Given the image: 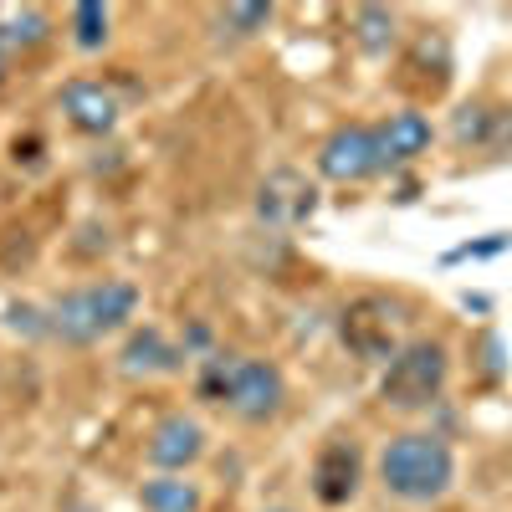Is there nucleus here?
I'll use <instances>...</instances> for the list:
<instances>
[{
  "label": "nucleus",
  "instance_id": "0eeeda50",
  "mask_svg": "<svg viewBox=\"0 0 512 512\" xmlns=\"http://www.w3.org/2000/svg\"><path fill=\"white\" fill-rule=\"evenodd\" d=\"M318 210V185L297 169H272V175L256 185V221L272 231H297L308 226Z\"/></svg>",
  "mask_w": 512,
  "mask_h": 512
},
{
  "label": "nucleus",
  "instance_id": "7ed1b4c3",
  "mask_svg": "<svg viewBox=\"0 0 512 512\" xmlns=\"http://www.w3.org/2000/svg\"><path fill=\"white\" fill-rule=\"evenodd\" d=\"M379 482L400 502H415V507L436 502L456 482V456L431 431H405V436H395L390 446L379 451Z\"/></svg>",
  "mask_w": 512,
  "mask_h": 512
},
{
  "label": "nucleus",
  "instance_id": "a211bd4d",
  "mask_svg": "<svg viewBox=\"0 0 512 512\" xmlns=\"http://www.w3.org/2000/svg\"><path fill=\"white\" fill-rule=\"evenodd\" d=\"M267 21H272V6H226V11H216V26L231 41H246L256 31H267Z\"/></svg>",
  "mask_w": 512,
  "mask_h": 512
},
{
  "label": "nucleus",
  "instance_id": "4468645a",
  "mask_svg": "<svg viewBox=\"0 0 512 512\" xmlns=\"http://www.w3.org/2000/svg\"><path fill=\"white\" fill-rule=\"evenodd\" d=\"M0 31H6L11 52H41L52 41V16L41 6H11V11H0Z\"/></svg>",
  "mask_w": 512,
  "mask_h": 512
},
{
  "label": "nucleus",
  "instance_id": "412c9836",
  "mask_svg": "<svg viewBox=\"0 0 512 512\" xmlns=\"http://www.w3.org/2000/svg\"><path fill=\"white\" fill-rule=\"evenodd\" d=\"M272 512H292V507H272Z\"/></svg>",
  "mask_w": 512,
  "mask_h": 512
},
{
  "label": "nucleus",
  "instance_id": "ddd939ff",
  "mask_svg": "<svg viewBox=\"0 0 512 512\" xmlns=\"http://www.w3.org/2000/svg\"><path fill=\"white\" fill-rule=\"evenodd\" d=\"M139 507L144 512H200L205 492L185 472H154L149 482H139Z\"/></svg>",
  "mask_w": 512,
  "mask_h": 512
},
{
  "label": "nucleus",
  "instance_id": "f03ea898",
  "mask_svg": "<svg viewBox=\"0 0 512 512\" xmlns=\"http://www.w3.org/2000/svg\"><path fill=\"white\" fill-rule=\"evenodd\" d=\"M139 313V287L123 277H103V282H82L67 287L62 297L47 303V338L67 349H93L108 333H123Z\"/></svg>",
  "mask_w": 512,
  "mask_h": 512
},
{
  "label": "nucleus",
  "instance_id": "423d86ee",
  "mask_svg": "<svg viewBox=\"0 0 512 512\" xmlns=\"http://www.w3.org/2000/svg\"><path fill=\"white\" fill-rule=\"evenodd\" d=\"M379 139L369 123H338L333 134L318 144V175L333 185H364L379 175Z\"/></svg>",
  "mask_w": 512,
  "mask_h": 512
},
{
  "label": "nucleus",
  "instance_id": "f8f14e48",
  "mask_svg": "<svg viewBox=\"0 0 512 512\" xmlns=\"http://www.w3.org/2000/svg\"><path fill=\"white\" fill-rule=\"evenodd\" d=\"M374 139H379V164L400 169V164H415L425 149H431L436 128H431V118H425L420 108H400V113H390L374 128Z\"/></svg>",
  "mask_w": 512,
  "mask_h": 512
},
{
  "label": "nucleus",
  "instance_id": "f257e3e1",
  "mask_svg": "<svg viewBox=\"0 0 512 512\" xmlns=\"http://www.w3.org/2000/svg\"><path fill=\"white\" fill-rule=\"evenodd\" d=\"M195 395L205 405H221L246 425H267L287 405V379L272 359H251V354H210L195 369Z\"/></svg>",
  "mask_w": 512,
  "mask_h": 512
},
{
  "label": "nucleus",
  "instance_id": "2eb2a0df",
  "mask_svg": "<svg viewBox=\"0 0 512 512\" xmlns=\"http://www.w3.org/2000/svg\"><path fill=\"white\" fill-rule=\"evenodd\" d=\"M349 31H354V41H359V52L384 57V52L395 47V36H400V21H395L390 6H354Z\"/></svg>",
  "mask_w": 512,
  "mask_h": 512
},
{
  "label": "nucleus",
  "instance_id": "dca6fc26",
  "mask_svg": "<svg viewBox=\"0 0 512 512\" xmlns=\"http://www.w3.org/2000/svg\"><path fill=\"white\" fill-rule=\"evenodd\" d=\"M67 31H72V47L77 52H103L108 36H113V11L103 0H77L67 11Z\"/></svg>",
  "mask_w": 512,
  "mask_h": 512
},
{
  "label": "nucleus",
  "instance_id": "20e7f679",
  "mask_svg": "<svg viewBox=\"0 0 512 512\" xmlns=\"http://www.w3.org/2000/svg\"><path fill=\"white\" fill-rule=\"evenodd\" d=\"M446 379H451L446 344H441V338H415V344H400V354L384 364L379 400L390 410H425V405L441 400Z\"/></svg>",
  "mask_w": 512,
  "mask_h": 512
},
{
  "label": "nucleus",
  "instance_id": "9d476101",
  "mask_svg": "<svg viewBox=\"0 0 512 512\" xmlns=\"http://www.w3.org/2000/svg\"><path fill=\"white\" fill-rule=\"evenodd\" d=\"M313 497L323 502V507H344V502H354V492H359V482H364V456H359V446L354 441H328L318 456H313Z\"/></svg>",
  "mask_w": 512,
  "mask_h": 512
},
{
  "label": "nucleus",
  "instance_id": "39448f33",
  "mask_svg": "<svg viewBox=\"0 0 512 512\" xmlns=\"http://www.w3.org/2000/svg\"><path fill=\"white\" fill-rule=\"evenodd\" d=\"M395 328H400V303H390V297H354V303L344 308V318H338V338L349 344L354 359L364 364H390L400 354L395 344Z\"/></svg>",
  "mask_w": 512,
  "mask_h": 512
},
{
  "label": "nucleus",
  "instance_id": "6e6552de",
  "mask_svg": "<svg viewBox=\"0 0 512 512\" xmlns=\"http://www.w3.org/2000/svg\"><path fill=\"white\" fill-rule=\"evenodd\" d=\"M57 108L67 113V123L77 128V134H88V139H108L113 128H118V118H123L118 93L108 88V82H98V77H72V82H62Z\"/></svg>",
  "mask_w": 512,
  "mask_h": 512
},
{
  "label": "nucleus",
  "instance_id": "aec40b11",
  "mask_svg": "<svg viewBox=\"0 0 512 512\" xmlns=\"http://www.w3.org/2000/svg\"><path fill=\"white\" fill-rule=\"evenodd\" d=\"M6 77H11V47H6V31H0V93H6Z\"/></svg>",
  "mask_w": 512,
  "mask_h": 512
},
{
  "label": "nucleus",
  "instance_id": "f3484780",
  "mask_svg": "<svg viewBox=\"0 0 512 512\" xmlns=\"http://www.w3.org/2000/svg\"><path fill=\"white\" fill-rule=\"evenodd\" d=\"M492 128H497V113L487 103H466L451 123V139L456 144H492Z\"/></svg>",
  "mask_w": 512,
  "mask_h": 512
},
{
  "label": "nucleus",
  "instance_id": "1a4fd4ad",
  "mask_svg": "<svg viewBox=\"0 0 512 512\" xmlns=\"http://www.w3.org/2000/svg\"><path fill=\"white\" fill-rule=\"evenodd\" d=\"M205 456V425L185 410L175 415H159L154 431L144 441V461L154 466V472H185V466H195Z\"/></svg>",
  "mask_w": 512,
  "mask_h": 512
},
{
  "label": "nucleus",
  "instance_id": "9b49d317",
  "mask_svg": "<svg viewBox=\"0 0 512 512\" xmlns=\"http://www.w3.org/2000/svg\"><path fill=\"white\" fill-rule=\"evenodd\" d=\"M118 369L128 379H159V374H180L185 369V349L180 344H169V333L144 323L123 338V349H118Z\"/></svg>",
  "mask_w": 512,
  "mask_h": 512
},
{
  "label": "nucleus",
  "instance_id": "6ab92c4d",
  "mask_svg": "<svg viewBox=\"0 0 512 512\" xmlns=\"http://www.w3.org/2000/svg\"><path fill=\"white\" fill-rule=\"evenodd\" d=\"M11 154H16V164H31V169H36V164H41V139H16Z\"/></svg>",
  "mask_w": 512,
  "mask_h": 512
}]
</instances>
